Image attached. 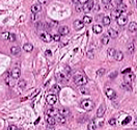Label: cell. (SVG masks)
<instances>
[{"label": "cell", "mask_w": 137, "mask_h": 130, "mask_svg": "<svg viewBox=\"0 0 137 130\" xmlns=\"http://www.w3.org/2000/svg\"><path fill=\"white\" fill-rule=\"evenodd\" d=\"M74 82H75V84H77L78 86H82V85H84L87 83V79L85 76H83L82 74H77L74 76Z\"/></svg>", "instance_id": "cell-1"}, {"label": "cell", "mask_w": 137, "mask_h": 130, "mask_svg": "<svg viewBox=\"0 0 137 130\" xmlns=\"http://www.w3.org/2000/svg\"><path fill=\"white\" fill-rule=\"evenodd\" d=\"M81 107L84 110H86V111H91V110L93 109L94 104H93V102L91 101V100L85 99V100H83V101L81 102Z\"/></svg>", "instance_id": "cell-2"}, {"label": "cell", "mask_w": 137, "mask_h": 130, "mask_svg": "<svg viewBox=\"0 0 137 130\" xmlns=\"http://www.w3.org/2000/svg\"><path fill=\"white\" fill-rule=\"evenodd\" d=\"M94 6V3H93V0H88L87 2H85L83 4V11H85V13H88V11H91L92 9V7Z\"/></svg>", "instance_id": "cell-3"}, {"label": "cell", "mask_w": 137, "mask_h": 130, "mask_svg": "<svg viewBox=\"0 0 137 130\" xmlns=\"http://www.w3.org/2000/svg\"><path fill=\"white\" fill-rule=\"evenodd\" d=\"M105 94H106V96L108 97L109 99H115L117 97L116 93L113 91V88H110V87H107L106 88V90H105Z\"/></svg>", "instance_id": "cell-4"}, {"label": "cell", "mask_w": 137, "mask_h": 130, "mask_svg": "<svg viewBox=\"0 0 137 130\" xmlns=\"http://www.w3.org/2000/svg\"><path fill=\"white\" fill-rule=\"evenodd\" d=\"M46 100H47V103H48L49 105H54V104L57 102V97H56V95L50 94V95L47 96Z\"/></svg>", "instance_id": "cell-5"}, {"label": "cell", "mask_w": 137, "mask_h": 130, "mask_svg": "<svg viewBox=\"0 0 137 130\" xmlns=\"http://www.w3.org/2000/svg\"><path fill=\"white\" fill-rule=\"evenodd\" d=\"M41 39L43 40L45 43H50L53 40V37H51V34L48 33V32H43L41 34Z\"/></svg>", "instance_id": "cell-6"}, {"label": "cell", "mask_w": 137, "mask_h": 130, "mask_svg": "<svg viewBox=\"0 0 137 130\" xmlns=\"http://www.w3.org/2000/svg\"><path fill=\"white\" fill-rule=\"evenodd\" d=\"M58 32H59V34H61V35H67V34L70 33V28L68 26H65V25L59 26L58 27Z\"/></svg>", "instance_id": "cell-7"}, {"label": "cell", "mask_w": 137, "mask_h": 130, "mask_svg": "<svg viewBox=\"0 0 137 130\" xmlns=\"http://www.w3.org/2000/svg\"><path fill=\"white\" fill-rule=\"evenodd\" d=\"M105 111H106V106H105V104H101L100 107L98 108V111H97V117H98V118L104 117Z\"/></svg>", "instance_id": "cell-8"}, {"label": "cell", "mask_w": 137, "mask_h": 130, "mask_svg": "<svg viewBox=\"0 0 137 130\" xmlns=\"http://www.w3.org/2000/svg\"><path fill=\"white\" fill-rule=\"evenodd\" d=\"M20 75H21V71L19 68H14L13 70H11V72H10V76L13 77L14 79H18L20 77Z\"/></svg>", "instance_id": "cell-9"}, {"label": "cell", "mask_w": 137, "mask_h": 130, "mask_svg": "<svg viewBox=\"0 0 137 130\" xmlns=\"http://www.w3.org/2000/svg\"><path fill=\"white\" fill-rule=\"evenodd\" d=\"M127 22H128V18H127V16H125V15H122V16L117 19V24L120 25V26L126 25Z\"/></svg>", "instance_id": "cell-10"}, {"label": "cell", "mask_w": 137, "mask_h": 130, "mask_svg": "<svg viewBox=\"0 0 137 130\" xmlns=\"http://www.w3.org/2000/svg\"><path fill=\"white\" fill-rule=\"evenodd\" d=\"M84 22L81 21V20H75L74 22V28L76 29V30H80V29H82L83 27H84Z\"/></svg>", "instance_id": "cell-11"}, {"label": "cell", "mask_w": 137, "mask_h": 130, "mask_svg": "<svg viewBox=\"0 0 137 130\" xmlns=\"http://www.w3.org/2000/svg\"><path fill=\"white\" fill-rule=\"evenodd\" d=\"M46 122H47V124H48L49 126H54L55 123H56V120L52 116H49V115L46 114Z\"/></svg>", "instance_id": "cell-12"}, {"label": "cell", "mask_w": 137, "mask_h": 130, "mask_svg": "<svg viewBox=\"0 0 137 130\" xmlns=\"http://www.w3.org/2000/svg\"><path fill=\"white\" fill-rule=\"evenodd\" d=\"M135 79V75L133 73H128V74H125V77H124V80L126 81V82H130L131 81H133Z\"/></svg>", "instance_id": "cell-13"}, {"label": "cell", "mask_w": 137, "mask_h": 130, "mask_svg": "<svg viewBox=\"0 0 137 130\" xmlns=\"http://www.w3.org/2000/svg\"><path fill=\"white\" fill-rule=\"evenodd\" d=\"M55 120H56V122L58 124H64L65 123V117L62 116L61 114H57L55 116Z\"/></svg>", "instance_id": "cell-14"}, {"label": "cell", "mask_w": 137, "mask_h": 130, "mask_svg": "<svg viewBox=\"0 0 137 130\" xmlns=\"http://www.w3.org/2000/svg\"><path fill=\"white\" fill-rule=\"evenodd\" d=\"M121 16H122V11L118 9V8L112 10V13H111V18H112V19H116V20H117Z\"/></svg>", "instance_id": "cell-15"}, {"label": "cell", "mask_w": 137, "mask_h": 130, "mask_svg": "<svg viewBox=\"0 0 137 130\" xmlns=\"http://www.w3.org/2000/svg\"><path fill=\"white\" fill-rule=\"evenodd\" d=\"M42 10V6L40 4H33L31 6V13L32 14H39Z\"/></svg>", "instance_id": "cell-16"}, {"label": "cell", "mask_w": 137, "mask_h": 130, "mask_svg": "<svg viewBox=\"0 0 137 130\" xmlns=\"http://www.w3.org/2000/svg\"><path fill=\"white\" fill-rule=\"evenodd\" d=\"M20 51H21V49H20L19 46H13V47H10V53H11L13 55L19 54Z\"/></svg>", "instance_id": "cell-17"}, {"label": "cell", "mask_w": 137, "mask_h": 130, "mask_svg": "<svg viewBox=\"0 0 137 130\" xmlns=\"http://www.w3.org/2000/svg\"><path fill=\"white\" fill-rule=\"evenodd\" d=\"M108 35H109L110 38H112V39H116L117 35H118V33H117V31L115 30V29L110 28L109 30H108Z\"/></svg>", "instance_id": "cell-18"}, {"label": "cell", "mask_w": 137, "mask_h": 130, "mask_svg": "<svg viewBox=\"0 0 137 130\" xmlns=\"http://www.w3.org/2000/svg\"><path fill=\"white\" fill-rule=\"evenodd\" d=\"M46 114L49 115V116H52V117H55L58 114V110L56 108H49V109H47Z\"/></svg>", "instance_id": "cell-19"}, {"label": "cell", "mask_w": 137, "mask_h": 130, "mask_svg": "<svg viewBox=\"0 0 137 130\" xmlns=\"http://www.w3.org/2000/svg\"><path fill=\"white\" fill-rule=\"evenodd\" d=\"M128 29H129L131 32H135V31L137 30V23H136V22H131L130 24H129Z\"/></svg>", "instance_id": "cell-20"}, {"label": "cell", "mask_w": 137, "mask_h": 130, "mask_svg": "<svg viewBox=\"0 0 137 130\" xmlns=\"http://www.w3.org/2000/svg\"><path fill=\"white\" fill-rule=\"evenodd\" d=\"M92 30H93V32H94V33L99 34V33H101V32L103 31V28H102V26H101V25L96 24V25H93V27H92Z\"/></svg>", "instance_id": "cell-21"}, {"label": "cell", "mask_w": 137, "mask_h": 130, "mask_svg": "<svg viewBox=\"0 0 137 130\" xmlns=\"http://www.w3.org/2000/svg\"><path fill=\"white\" fill-rule=\"evenodd\" d=\"M56 77H57V79L60 81V82H67L68 80H67V77L64 76V73H58V74H56Z\"/></svg>", "instance_id": "cell-22"}, {"label": "cell", "mask_w": 137, "mask_h": 130, "mask_svg": "<svg viewBox=\"0 0 137 130\" xmlns=\"http://www.w3.org/2000/svg\"><path fill=\"white\" fill-rule=\"evenodd\" d=\"M23 50L26 51V52H31L33 50V46L31 44H25L23 46Z\"/></svg>", "instance_id": "cell-23"}, {"label": "cell", "mask_w": 137, "mask_h": 130, "mask_svg": "<svg viewBox=\"0 0 137 130\" xmlns=\"http://www.w3.org/2000/svg\"><path fill=\"white\" fill-rule=\"evenodd\" d=\"M114 57H115V60H116V61L121 62V61H123V58H124V53H123L122 51H117Z\"/></svg>", "instance_id": "cell-24"}, {"label": "cell", "mask_w": 137, "mask_h": 130, "mask_svg": "<svg viewBox=\"0 0 137 130\" xmlns=\"http://www.w3.org/2000/svg\"><path fill=\"white\" fill-rule=\"evenodd\" d=\"M83 22H84V24H91V21H92V18L91 17H89V16H84V18H83Z\"/></svg>", "instance_id": "cell-25"}, {"label": "cell", "mask_w": 137, "mask_h": 130, "mask_svg": "<svg viewBox=\"0 0 137 130\" xmlns=\"http://www.w3.org/2000/svg\"><path fill=\"white\" fill-rule=\"evenodd\" d=\"M109 35H103L102 39H101V43H102L103 45H107L109 42Z\"/></svg>", "instance_id": "cell-26"}, {"label": "cell", "mask_w": 137, "mask_h": 130, "mask_svg": "<svg viewBox=\"0 0 137 130\" xmlns=\"http://www.w3.org/2000/svg\"><path fill=\"white\" fill-rule=\"evenodd\" d=\"M87 129L88 130H96V123H94V121H91L88 123V126H87Z\"/></svg>", "instance_id": "cell-27"}, {"label": "cell", "mask_w": 137, "mask_h": 130, "mask_svg": "<svg viewBox=\"0 0 137 130\" xmlns=\"http://www.w3.org/2000/svg\"><path fill=\"white\" fill-rule=\"evenodd\" d=\"M71 72H72V70H71V68L69 66H65L64 67V70H63V73L68 76V77H70L71 76Z\"/></svg>", "instance_id": "cell-28"}, {"label": "cell", "mask_w": 137, "mask_h": 130, "mask_svg": "<svg viewBox=\"0 0 137 130\" xmlns=\"http://www.w3.org/2000/svg\"><path fill=\"white\" fill-rule=\"evenodd\" d=\"M59 114H61L62 116H69L70 114V110L68 108H61V109H59Z\"/></svg>", "instance_id": "cell-29"}, {"label": "cell", "mask_w": 137, "mask_h": 130, "mask_svg": "<svg viewBox=\"0 0 137 130\" xmlns=\"http://www.w3.org/2000/svg\"><path fill=\"white\" fill-rule=\"evenodd\" d=\"M102 22H103V24L105 25V26H107V25H109L110 24V18L109 17H103V20H102Z\"/></svg>", "instance_id": "cell-30"}, {"label": "cell", "mask_w": 137, "mask_h": 130, "mask_svg": "<svg viewBox=\"0 0 137 130\" xmlns=\"http://www.w3.org/2000/svg\"><path fill=\"white\" fill-rule=\"evenodd\" d=\"M18 84H19V87L21 88V90H24V88L26 87V81L24 79H22V80L19 81V83Z\"/></svg>", "instance_id": "cell-31"}, {"label": "cell", "mask_w": 137, "mask_h": 130, "mask_svg": "<svg viewBox=\"0 0 137 130\" xmlns=\"http://www.w3.org/2000/svg\"><path fill=\"white\" fill-rule=\"evenodd\" d=\"M118 9H120L122 13H125V11L127 10V5L126 4H124V3H121V4H118Z\"/></svg>", "instance_id": "cell-32"}, {"label": "cell", "mask_w": 137, "mask_h": 130, "mask_svg": "<svg viewBox=\"0 0 137 130\" xmlns=\"http://www.w3.org/2000/svg\"><path fill=\"white\" fill-rule=\"evenodd\" d=\"M116 52H117V51H116L114 48H109V49H108V55H109V56H115Z\"/></svg>", "instance_id": "cell-33"}, {"label": "cell", "mask_w": 137, "mask_h": 130, "mask_svg": "<svg viewBox=\"0 0 137 130\" xmlns=\"http://www.w3.org/2000/svg\"><path fill=\"white\" fill-rule=\"evenodd\" d=\"M87 56H88L89 58H91V60H92V58H94V53H93V49H92V48H91V49L88 50Z\"/></svg>", "instance_id": "cell-34"}, {"label": "cell", "mask_w": 137, "mask_h": 130, "mask_svg": "<svg viewBox=\"0 0 137 130\" xmlns=\"http://www.w3.org/2000/svg\"><path fill=\"white\" fill-rule=\"evenodd\" d=\"M9 34H10V33H9L8 31H5V32L3 31V32L1 33V37H2L3 40H8V39H9Z\"/></svg>", "instance_id": "cell-35"}, {"label": "cell", "mask_w": 137, "mask_h": 130, "mask_svg": "<svg viewBox=\"0 0 137 130\" xmlns=\"http://www.w3.org/2000/svg\"><path fill=\"white\" fill-rule=\"evenodd\" d=\"M123 86L125 87V90H127V91H131V90H132V88H131V85H130L129 82H126V81H125L124 83H123Z\"/></svg>", "instance_id": "cell-36"}, {"label": "cell", "mask_w": 137, "mask_h": 130, "mask_svg": "<svg viewBox=\"0 0 137 130\" xmlns=\"http://www.w3.org/2000/svg\"><path fill=\"white\" fill-rule=\"evenodd\" d=\"M79 91H80V93H81V94H89V91L87 90V88L83 87V86H80Z\"/></svg>", "instance_id": "cell-37"}, {"label": "cell", "mask_w": 137, "mask_h": 130, "mask_svg": "<svg viewBox=\"0 0 137 130\" xmlns=\"http://www.w3.org/2000/svg\"><path fill=\"white\" fill-rule=\"evenodd\" d=\"M76 10L78 11V13H79V11H82V10H83V5H82V3H78V4L76 5Z\"/></svg>", "instance_id": "cell-38"}, {"label": "cell", "mask_w": 137, "mask_h": 130, "mask_svg": "<svg viewBox=\"0 0 137 130\" xmlns=\"http://www.w3.org/2000/svg\"><path fill=\"white\" fill-rule=\"evenodd\" d=\"M135 45H134V43H131L130 45H129V48H128V50L130 51V53H133L134 52V49H135V47H134Z\"/></svg>", "instance_id": "cell-39"}, {"label": "cell", "mask_w": 137, "mask_h": 130, "mask_svg": "<svg viewBox=\"0 0 137 130\" xmlns=\"http://www.w3.org/2000/svg\"><path fill=\"white\" fill-rule=\"evenodd\" d=\"M105 69H100V70H98V72H97V75L98 76H103L104 74H105Z\"/></svg>", "instance_id": "cell-40"}, {"label": "cell", "mask_w": 137, "mask_h": 130, "mask_svg": "<svg viewBox=\"0 0 137 130\" xmlns=\"http://www.w3.org/2000/svg\"><path fill=\"white\" fill-rule=\"evenodd\" d=\"M40 91H41V90H40V88H38V90H35V91H34V92H33V93L31 94V95H30V99H33V98H34V97H35V96H37V95H38V94L40 93Z\"/></svg>", "instance_id": "cell-41"}, {"label": "cell", "mask_w": 137, "mask_h": 130, "mask_svg": "<svg viewBox=\"0 0 137 130\" xmlns=\"http://www.w3.org/2000/svg\"><path fill=\"white\" fill-rule=\"evenodd\" d=\"M53 40H54L55 42H59V41H60V34H54L53 35Z\"/></svg>", "instance_id": "cell-42"}, {"label": "cell", "mask_w": 137, "mask_h": 130, "mask_svg": "<svg viewBox=\"0 0 137 130\" xmlns=\"http://www.w3.org/2000/svg\"><path fill=\"white\" fill-rule=\"evenodd\" d=\"M39 14H32V17H31V19H32V21L33 22H35L37 20H39V16H38Z\"/></svg>", "instance_id": "cell-43"}, {"label": "cell", "mask_w": 137, "mask_h": 130, "mask_svg": "<svg viewBox=\"0 0 137 130\" xmlns=\"http://www.w3.org/2000/svg\"><path fill=\"white\" fill-rule=\"evenodd\" d=\"M15 40H16V35H15L14 33H10V34H9V39H8V41H10V42H14Z\"/></svg>", "instance_id": "cell-44"}, {"label": "cell", "mask_w": 137, "mask_h": 130, "mask_svg": "<svg viewBox=\"0 0 137 130\" xmlns=\"http://www.w3.org/2000/svg\"><path fill=\"white\" fill-rule=\"evenodd\" d=\"M130 121H131V117H127V118H126V119H125V120H124L123 124H124V125H126V124H128V123H129Z\"/></svg>", "instance_id": "cell-45"}, {"label": "cell", "mask_w": 137, "mask_h": 130, "mask_svg": "<svg viewBox=\"0 0 137 130\" xmlns=\"http://www.w3.org/2000/svg\"><path fill=\"white\" fill-rule=\"evenodd\" d=\"M7 130H18V128H17L16 125H9L8 128H7Z\"/></svg>", "instance_id": "cell-46"}, {"label": "cell", "mask_w": 137, "mask_h": 130, "mask_svg": "<svg viewBox=\"0 0 137 130\" xmlns=\"http://www.w3.org/2000/svg\"><path fill=\"white\" fill-rule=\"evenodd\" d=\"M117 76V72H114V73H111L110 74V79H114Z\"/></svg>", "instance_id": "cell-47"}, {"label": "cell", "mask_w": 137, "mask_h": 130, "mask_svg": "<svg viewBox=\"0 0 137 130\" xmlns=\"http://www.w3.org/2000/svg\"><path fill=\"white\" fill-rule=\"evenodd\" d=\"M39 3L40 4H47V3H48V0H39Z\"/></svg>", "instance_id": "cell-48"}, {"label": "cell", "mask_w": 137, "mask_h": 130, "mask_svg": "<svg viewBox=\"0 0 137 130\" xmlns=\"http://www.w3.org/2000/svg\"><path fill=\"white\" fill-rule=\"evenodd\" d=\"M115 123H116L115 119H110L109 120V124H110V125H115Z\"/></svg>", "instance_id": "cell-49"}, {"label": "cell", "mask_w": 137, "mask_h": 130, "mask_svg": "<svg viewBox=\"0 0 137 130\" xmlns=\"http://www.w3.org/2000/svg\"><path fill=\"white\" fill-rule=\"evenodd\" d=\"M102 2H103V4H105V5H108V4H110L111 0H102Z\"/></svg>", "instance_id": "cell-50"}, {"label": "cell", "mask_w": 137, "mask_h": 130, "mask_svg": "<svg viewBox=\"0 0 137 130\" xmlns=\"http://www.w3.org/2000/svg\"><path fill=\"white\" fill-rule=\"evenodd\" d=\"M122 73H123V74H128V73H131V69H129V68H128V69H126V70H124Z\"/></svg>", "instance_id": "cell-51"}, {"label": "cell", "mask_w": 137, "mask_h": 130, "mask_svg": "<svg viewBox=\"0 0 137 130\" xmlns=\"http://www.w3.org/2000/svg\"><path fill=\"white\" fill-rule=\"evenodd\" d=\"M51 54H52V53H51V51H50V50H47V51H46V55L51 56Z\"/></svg>", "instance_id": "cell-52"}, {"label": "cell", "mask_w": 137, "mask_h": 130, "mask_svg": "<svg viewBox=\"0 0 137 130\" xmlns=\"http://www.w3.org/2000/svg\"><path fill=\"white\" fill-rule=\"evenodd\" d=\"M93 8H94V10H99L100 6H99V5H98V4H96V5H94V6H93Z\"/></svg>", "instance_id": "cell-53"}, {"label": "cell", "mask_w": 137, "mask_h": 130, "mask_svg": "<svg viewBox=\"0 0 137 130\" xmlns=\"http://www.w3.org/2000/svg\"><path fill=\"white\" fill-rule=\"evenodd\" d=\"M72 1H73V3H75V4L80 3V0H72Z\"/></svg>", "instance_id": "cell-54"}, {"label": "cell", "mask_w": 137, "mask_h": 130, "mask_svg": "<svg viewBox=\"0 0 137 130\" xmlns=\"http://www.w3.org/2000/svg\"><path fill=\"white\" fill-rule=\"evenodd\" d=\"M88 1V0H80V3H83V4H84L85 2H87Z\"/></svg>", "instance_id": "cell-55"}, {"label": "cell", "mask_w": 137, "mask_h": 130, "mask_svg": "<svg viewBox=\"0 0 137 130\" xmlns=\"http://www.w3.org/2000/svg\"><path fill=\"white\" fill-rule=\"evenodd\" d=\"M116 3H117V4H121V3H123V0H116Z\"/></svg>", "instance_id": "cell-56"}, {"label": "cell", "mask_w": 137, "mask_h": 130, "mask_svg": "<svg viewBox=\"0 0 137 130\" xmlns=\"http://www.w3.org/2000/svg\"><path fill=\"white\" fill-rule=\"evenodd\" d=\"M47 130H54V128H53V126H50L48 129H47Z\"/></svg>", "instance_id": "cell-57"}, {"label": "cell", "mask_w": 137, "mask_h": 130, "mask_svg": "<svg viewBox=\"0 0 137 130\" xmlns=\"http://www.w3.org/2000/svg\"><path fill=\"white\" fill-rule=\"evenodd\" d=\"M39 122H40V118H39V119H38V120H37V121H35V122H34V124H38V123H39Z\"/></svg>", "instance_id": "cell-58"}, {"label": "cell", "mask_w": 137, "mask_h": 130, "mask_svg": "<svg viewBox=\"0 0 137 130\" xmlns=\"http://www.w3.org/2000/svg\"><path fill=\"white\" fill-rule=\"evenodd\" d=\"M134 124H135V125H137V120L135 121V123H134Z\"/></svg>", "instance_id": "cell-59"}, {"label": "cell", "mask_w": 137, "mask_h": 130, "mask_svg": "<svg viewBox=\"0 0 137 130\" xmlns=\"http://www.w3.org/2000/svg\"><path fill=\"white\" fill-rule=\"evenodd\" d=\"M136 7H137V1H136Z\"/></svg>", "instance_id": "cell-60"}]
</instances>
